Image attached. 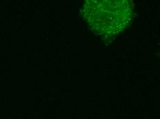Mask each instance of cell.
I'll use <instances>...</instances> for the list:
<instances>
[{"instance_id":"obj_1","label":"cell","mask_w":160,"mask_h":119,"mask_svg":"<svg viewBox=\"0 0 160 119\" xmlns=\"http://www.w3.org/2000/svg\"><path fill=\"white\" fill-rule=\"evenodd\" d=\"M82 14L96 34L110 37L129 25L132 5L131 0H84Z\"/></svg>"}]
</instances>
